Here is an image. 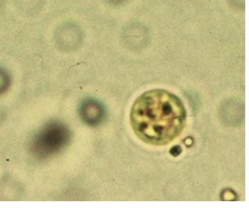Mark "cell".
Instances as JSON below:
<instances>
[{
  "label": "cell",
  "mask_w": 249,
  "mask_h": 208,
  "mask_svg": "<svg viewBox=\"0 0 249 208\" xmlns=\"http://www.w3.org/2000/svg\"><path fill=\"white\" fill-rule=\"evenodd\" d=\"M185 107L173 93L153 90L143 93L134 102L130 120L134 132L148 144L162 146L172 142L184 130Z\"/></svg>",
  "instance_id": "cell-1"
},
{
  "label": "cell",
  "mask_w": 249,
  "mask_h": 208,
  "mask_svg": "<svg viewBox=\"0 0 249 208\" xmlns=\"http://www.w3.org/2000/svg\"><path fill=\"white\" fill-rule=\"evenodd\" d=\"M71 139L69 130L60 122H51L42 127L35 139L36 152L45 157L59 152Z\"/></svg>",
  "instance_id": "cell-2"
},
{
  "label": "cell",
  "mask_w": 249,
  "mask_h": 208,
  "mask_svg": "<svg viewBox=\"0 0 249 208\" xmlns=\"http://www.w3.org/2000/svg\"><path fill=\"white\" fill-rule=\"evenodd\" d=\"M79 113L85 124L91 127L102 124L107 116L103 104L94 98L84 100L79 107Z\"/></svg>",
  "instance_id": "cell-3"
},
{
  "label": "cell",
  "mask_w": 249,
  "mask_h": 208,
  "mask_svg": "<svg viewBox=\"0 0 249 208\" xmlns=\"http://www.w3.org/2000/svg\"><path fill=\"white\" fill-rule=\"evenodd\" d=\"M10 77L5 70L0 68V91L5 90L9 86Z\"/></svg>",
  "instance_id": "cell-4"
},
{
  "label": "cell",
  "mask_w": 249,
  "mask_h": 208,
  "mask_svg": "<svg viewBox=\"0 0 249 208\" xmlns=\"http://www.w3.org/2000/svg\"><path fill=\"white\" fill-rule=\"evenodd\" d=\"M182 149L179 146H175L172 147L170 150L171 154L174 157H177V156L180 155L181 153Z\"/></svg>",
  "instance_id": "cell-5"
},
{
  "label": "cell",
  "mask_w": 249,
  "mask_h": 208,
  "mask_svg": "<svg viewBox=\"0 0 249 208\" xmlns=\"http://www.w3.org/2000/svg\"><path fill=\"white\" fill-rule=\"evenodd\" d=\"M109 2H113L114 4L122 3L124 0H109Z\"/></svg>",
  "instance_id": "cell-6"
}]
</instances>
